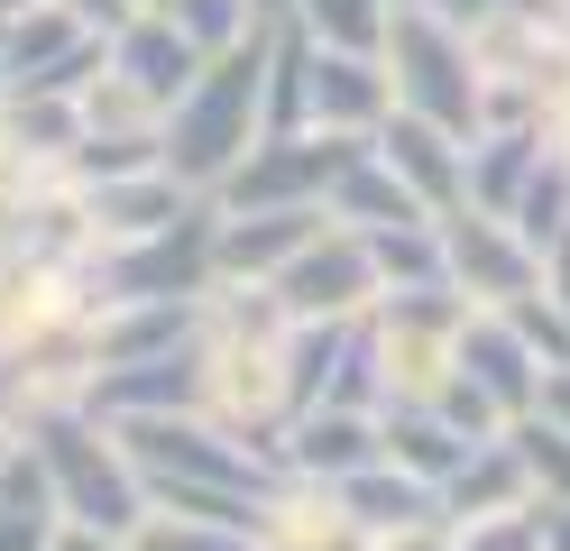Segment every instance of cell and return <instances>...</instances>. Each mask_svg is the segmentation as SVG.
<instances>
[{
    "mask_svg": "<svg viewBox=\"0 0 570 551\" xmlns=\"http://www.w3.org/2000/svg\"><path fill=\"white\" fill-rule=\"evenodd\" d=\"M267 56H276V28L239 37L230 56H212L194 73V92L166 110V175L194 184V194H222L239 175V157L267 138Z\"/></svg>",
    "mask_w": 570,
    "mask_h": 551,
    "instance_id": "6da1fadb",
    "label": "cell"
},
{
    "mask_svg": "<svg viewBox=\"0 0 570 551\" xmlns=\"http://www.w3.org/2000/svg\"><path fill=\"white\" fill-rule=\"evenodd\" d=\"M38 451L56 469V514L65 524H101V533H138L148 524V469L129 460V441L101 414H56L38 423Z\"/></svg>",
    "mask_w": 570,
    "mask_h": 551,
    "instance_id": "7a4b0ae2",
    "label": "cell"
},
{
    "mask_svg": "<svg viewBox=\"0 0 570 551\" xmlns=\"http://www.w3.org/2000/svg\"><path fill=\"white\" fill-rule=\"evenodd\" d=\"M386 73H396V110H423V120H442L451 138H479L488 120V73L470 56V28L451 10H396L386 28Z\"/></svg>",
    "mask_w": 570,
    "mask_h": 551,
    "instance_id": "3957f363",
    "label": "cell"
},
{
    "mask_svg": "<svg viewBox=\"0 0 570 551\" xmlns=\"http://www.w3.org/2000/svg\"><path fill=\"white\" fill-rule=\"evenodd\" d=\"M368 138H341V129H276L239 157V175L222 184V211H267V203H332V184L350 175Z\"/></svg>",
    "mask_w": 570,
    "mask_h": 551,
    "instance_id": "277c9868",
    "label": "cell"
},
{
    "mask_svg": "<svg viewBox=\"0 0 570 551\" xmlns=\"http://www.w3.org/2000/svg\"><path fill=\"white\" fill-rule=\"evenodd\" d=\"M442 267H451V294L479 304V313H507L515 294L543 285V257L524 248V230L507 211H479V203L442 211Z\"/></svg>",
    "mask_w": 570,
    "mask_h": 551,
    "instance_id": "5b68a950",
    "label": "cell"
},
{
    "mask_svg": "<svg viewBox=\"0 0 570 551\" xmlns=\"http://www.w3.org/2000/svg\"><path fill=\"white\" fill-rule=\"evenodd\" d=\"M276 294H285V313H295V322H360L377 304V257H368V239L350 230V220H332L313 248L285 257Z\"/></svg>",
    "mask_w": 570,
    "mask_h": 551,
    "instance_id": "8992f818",
    "label": "cell"
},
{
    "mask_svg": "<svg viewBox=\"0 0 570 551\" xmlns=\"http://www.w3.org/2000/svg\"><path fill=\"white\" fill-rule=\"evenodd\" d=\"M396 110V73L386 56H350V47H313L304 37V120L341 129V138H377Z\"/></svg>",
    "mask_w": 570,
    "mask_h": 551,
    "instance_id": "52a82bcc",
    "label": "cell"
},
{
    "mask_svg": "<svg viewBox=\"0 0 570 551\" xmlns=\"http://www.w3.org/2000/svg\"><path fill=\"white\" fill-rule=\"evenodd\" d=\"M332 230L323 203H267V211H222L212 203V276H248V285H276L285 257L313 248Z\"/></svg>",
    "mask_w": 570,
    "mask_h": 551,
    "instance_id": "ba28073f",
    "label": "cell"
},
{
    "mask_svg": "<svg viewBox=\"0 0 570 551\" xmlns=\"http://www.w3.org/2000/svg\"><path fill=\"white\" fill-rule=\"evenodd\" d=\"M368 460H386V432H377L368 404H341V395L304 404V414L285 423V441H276V469L313 478V488H341V478H360Z\"/></svg>",
    "mask_w": 570,
    "mask_h": 551,
    "instance_id": "9c48e42d",
    "label": "cell"
},
{
    "mask_svg": "<svg viewBox=\"0 0 570 551\" xmlns=\"http://www.w3.org/2000/svg\"><path fill=\"white\" fill-rule=\"evenodd\" d=\"M368 147L423 194V211H433V220L470 203V138H451L442 120H423V110H386V129H377Z\"/></svg>",
    "mask_w": 570,
    "mask_h": 551,
    "instance_id": "30bf717a",
    "label": "cell"
},
{
    "mask_svg": "<svg viewBox=\"0 0 570 551\" xmlns=\"http://www.w3.org/2000/svg\"><path fill=\"white\" fill-rule=\"evenodd\" d=\"M460 377H470L497 414L515 423V414L543 404V350H533L507 313H479V304H470V322H460Z\"/></svg>",
    "mask_w": 570,
    "mask_h": 551,
    "instance_id": "8fae6325",
    "label": "cell"
},
{
    "mask_svg": "<svg viewBox=\"0 0 570 551\" xmlns=\"http://www.w3.org/2000/svg\"><path fill=\"white\" fill-rule=\"evenodd\" d=\"M203 65H212V56H203V47H194V37L175 28L166 10H129V19L111 28V73H129V83L148 92L157 110H175V101H185Z\"/></svg>",
    "mask_w": 570,
    "mask_h": 551,
    "instance_id": "7c38bea8",
    "label": "cell"
},
{
    "mask_svg": "<svg viewBox=\"0 0 570 551\" xmlns=\"http://www.w3.org/2000/svg\"><path fill=\"white\" fill-rule=\"evenodd\" d=\"M341 505H350V524H360L368 542H396V533L442 524V488L414 478V469H396V460H368L360 478H341Z\"/></svg>",
    "mask_w": 570,
    "mask_h": 551,
    "instance_id": "4fadbf2b",
    "label": "cell"
},
{
    "mask_svg": "<svg viewBox=\"0 0 570 551\" xmlns=\"http://www.w3.org/2000/svg\"><path fill=\"white\" fill-rule=\"evenodd\" d=\"M543 157H552L543 120H497V129H479V138H470V203H479V211H515Z\"/></svg>",
    "mask_w": 570,
    "mask_h": 551,
    "instance_id": "5bb4252c",
    "label": "cell"
},
{
    "mask_svg": "<svg viewBox=\"0 0 570 551\" xmlns=\"http://www.w3.org/2000/svg\"><path fill=\"white\" fill-rule=\"evenodd\" d=\"M515 505H533V478H524L507 432L479 441V451L442 478V524H479V514H515Z\"/></svg>",
    "mask_w": 570,
    "mask_h": 551,
    "instance_id": "9a60e30c",
    "label": "cell"
},
{
    "mask_svg": "<svg viewBox=\"0 0 570 551\" xmlns=\"http://www.w3.org/2000/svg\"><path fill=\"white\" fill-rule=\"evenodd\" d=\"M377 432H386V460H396V469H414V478H433V488H442V478L479 451V441H470V432H451L433 404H386V414H377Z\"/></svg>",
    "mask_w": 570,
    "mask_h": 551,
    "instance_id": "2e32d148",
    "label": "cell"
},
{
    "mask_svg": "<svg viewBox=\"0 0 570 551\" xmlns=\"http://www.w3.org/2000/svg\"><path fill=\"white\" fill-rule=\"evenodd\" d=\"M285 28H304L313 47L386 56V28H396V0H285Z\"/></svg>",
    "mask_w": 570,
    "mask_h": 551,
    "instance_id": "e0dca14e",
    "label": "cell"
},
{
    "mask_svg": "<svg viewBox=\"0 0 570 551\" xmlns=\"http://www.w3.org/2000/svg\"><path fill=\"white\" fill-rule=\"evenodd\" d=\"M507 441H515V460L533 478V505H570V423H552L543 404H533V414L507 423Z\"/></svg>",
    "mask_w": 570,
    "mask_h": 551,
    "instance_id": "ac0fdd59",
    "label": "cell"
},
{
    "mask_svg": "<svg viewBox=\"0 0 570 551\" xmlns=\"http://www.w3.org/2000/svg\"><path fill=\"white\" fill-rule=\"evenodd\" d=\"M129 551H258V533H248V524H222V514L148 505V524L129 533Z\"/></svg>",
    "mask_w": 570,
    "mask_h": 551,
    "instance_id": "d6986e66",
    "label": "cell"
},
{
    "mask_svg": "<svg viewBox=\"0 0 570 551\" xmlns=\"http://www.w3.org/2000/svg\"><path fill=\"white\" fill-rule=\"evenodd\" d=\"M507 220L524 230V248H533V257H543V248H561V239H570V157H543V166H533L524 203H515Z\"/></svg>",
    "mask_w": 570,
    "mask_h": 551,
    "instance_id": "ffe728a7",
    "label": "cell"
},
{
    "mask_svg": "<svg viewBox=\"0 0 570 551\" xmlns=\"http://www.w3.org/2000/svg\"><path fill=\"white\" fill-rule=\"evenodd\" d=\"M157 10H166L175 28H185V37H194L203 56H230L239 37H258V28H276V19H258V0H157Z\"/></svg>",
    "mask_w": 570,
    "mask_h": 551,
    "instance_id": "44dd1931",
    "label": "cell"
},
{
    "mask_svg": "<svg viewBox=\"0 0 570 551\" xmlns=\"http://www.w3.org/2000/svg\"><path fill=\"white\" fill-rule=\"evenodd\" d=\"M47 533H56V514H10L0 505V551H47Z\"/></svg>",
    "mask_w": 570,
    "mask_h": 551,
    "instance_id": "7402d4cb",
    "label": "cell"
},
{
    "mask_svg": "<svg viewBox=\"0 0 570 551\" xmlns=\"http://www.w3.org/2000/svg\"><path fill=\"white\" fill-rule=\"evenodd\" d=\"M47 551H129V533H101V524H65V514H56Z\"/></svg>",
    "mask_w": 570,
    "mask_h": 551,
    "instance_id": "603a6c76",
    "label": "cell"
},
{
    "mask_svg": "<svg viewBox=\"0 0 570 551\" xmlns=\"http://www.w3.org/2000/svg\"><path fill=\"white\" fill-rule=\"evenodd\" d=\"M65 10H75L83 28H101V37H111V28L129 19V0H65Z\"/></svg>",
    "mask_w": 570,
    "mask_h": 551,
    "instance_id": "cb8c5ba5",
    "label": "cell"
},
{
    "mask_svg": "<svg viewBox=\"0 0 570 551\" xmlns=\"http://www.w3.org/2000/svg\"><path fill=\"white\" fill-rule=\"evenodd\" d=\"M377 551H460L451 524H423V533H396V542H377Z\"/></svg>",
    "mask_w": 570,
    "mask_h": 551,
    "instance_id": "d4e9b609",
    "label": "cell"
},
{
    "mask_svg": "<svg viewBox=\"0 0 570 551\" xmlns=\"http://www.w3.org/2000/svg\"><path fill=\"white\" fill-rule=\"evenodd\" d=\"M543 414H552V423H570V358H561V367H543Z\"/></svg>",
    "mask_w": 570,
    "mask_h": 551,
    "instance_id": "484cf974",
    "label": "cell"
},
{
    "mask_svg": "<svg viewBox=\"0 0 570 551\" xmlns=\"http://www.w3.org/2000/svg\"><path fill=\"white\" fill-rule=\"evenodd\" d=\"M543 138H552V157H570V92L543 110Z\"/></svg>",
    "mask_w": 570,
    "mask_h": 551,
    "instance_id": "4316f807",
    "label": "cell"
},
{
    "mask_svg": "<svg viewBox=\"0 0 570 551\" xmlns=\"http://www.w3.org/2000/svg\"><path fill=\"white\" fill-rule=\"evenodd\" d=\"M543 551H570V505H543Z\"/></svg>",
    "mask_w": 570,
    "mask_h": 551,
    "instance_id": "83f0119b",
    "label": "cell"
},
{
    "mask_svg": "<svg viewBox=\"0 0 570 551\" xmlns=\"http://www.w3.org/2000/svg\"><path fill=\"white\" fill-rule=\"evenodd\" d=\"M433 10H451V19H488V10H507V0H433Z\"/></svg>",
    "mask_w": 570,
    "mask_h": 551,
    "instance_id": "f1b7e54d",
    "label": "cell"
},
{
    "mask_svg": "<svg viewBox=\"0 0 570 551\" xmlns=\"http://www.w3.org/2000/svg\"><path fill=\"white\" fill-rule=\"evenodd\" d=\"M0 101H10V37H0Z\"/></svg>",
    "mask_w": 570,
    "mask_h": 551,
    "instance_id": "f546056e",
    "label": "cell"
},
{
    "mask_svg": "<svg viewBox=\"0 0 570 551\" xmlns=\"http://www.w3.org/2000/svg\"><path fill=\"white\" fill-rule=\"evenodd\" d=\"M19 10H28V0H0V19H19Z\"/></svg>",
    "mask_w": 570,
    "mask_h": 551,
    "instance_id": "4dcf8cb0",
    "label": "cell"
},
{
    "mask_svg": "<svg viewBox=\"0 0 570 551\" xmlns=\"http://www.w3.org/2000/svg\"><path fill=\"white\" fill-rule=\"evenodd\" d=\"M396 10H423V0H396Z\"/></svg>",
    "mask_w": 570,
    "mask_h": 551,
    "instance_id": "1f68e13d",
    "label": "cell"
}]
</instances>
